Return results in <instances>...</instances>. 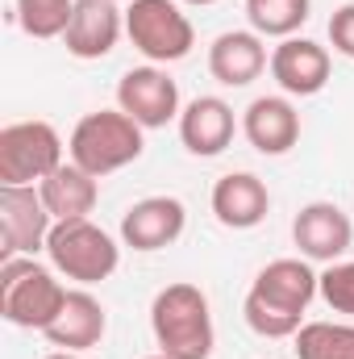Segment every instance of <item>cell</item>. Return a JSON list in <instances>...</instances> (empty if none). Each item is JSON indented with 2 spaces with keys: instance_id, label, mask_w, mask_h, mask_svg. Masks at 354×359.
<instances>
[{
  "instance_id": "obj_1",
  "label": "cell",
  "mask_w": 354,
  "mask_h": 359,
  "mask_svg": "<svg viewBox=\"0 0 354 359\" xmlns=\"http://www.w3.org/2000/svg\"><path fill=\"white\" fill-rule=\"evenodd\" d=\"M313 297H321V271L309 259H271L242 301V318L259 339H296Z\"/></svg>"
},
{
  "instance_id": "obj_2",
  "label": "cell",
  "mask_w": 354,
  "mask_h": 359,
  "mask_svg": "<svg viewBox=\"0 0 354 359\" xmlns=\"http://www.w3.org/2000/svg\"><path fill=\"white\" fill-rule=\"evenodd\" d=\"M150 330H155L159 351L171 359H208L213 355V343H217L208 297L196 284H187V280L167 284L155 297V305H150Z\"/></svg>"
},
{
  "instance_id": "obj_3",
  "label": "cell",
  "mask_w": 354,
  "mask_h": 359,
  "mask_svg": "<svg viewBox=\"0 0 354 359\" xmlns=\"http://www.w3.org/2000/svg\"><path fill=\"white\" fill-rule=\"evenodd\" d=\"M146 151V130L121 113V109H96L84 113L67 138V155L71 163H80L84 172H92L96 180L113 176L129 163H138Z\"/></svg>"
},
{
  "instance_id": "obj_4",
  "label": "cell",
  "mask_w": 354,
  "mask_h": 359,
  "mask_svg": "<svg viewBox=\"0 0 354 359\" xmlns=\"http://www.w3.org/2000/svg\"><path fill=\"white\" fill-rule=\"evenodd\" d=\"M67 305V288L38 259H4L0 264V318L21 330H46Z\"/></svg>"
},
{
  "instance_id": "obj_5",
  "label": "cell",
  "mask_w": 354,
  "mask_h": 359,
  "mask_svg": "<svg viewBox=\"0 0 354 359\" xmlns=\"http://www.w3.org/2000/svg\"><path fill=\"white\" fill-rule=\"evenodd\" d=\"M46 255L59 276L76 280V284H100L108 280L121 264V247L108 230H100L92 217L80 222H55L50 238H46Z\"/></svg>"
},
{
  "instance_id": "obj_6",
  "label": "cell",
  "mask_w": 354,
  "mask_h": 359,
  "mask_svg": "<svg viewBox=\"0 0 354 359\" xmlns=\"http://www.w3.org/2000/svg\"><path fill=\"white\" fill-rule=\"evenodd\" d=\"M125 34H129L134 50L146 63H155V67L187 59L192 46H196V29H192L187 13L179 8L176 0H129Z\"/></svg>"
},
{
  "instance_id": "obj_7",
  "label": "cell",
  "mask_w": 354,
  "mask_h": 359,
  "mask_svg": "<svg viewBox=\"0 0 354 359\" xmlns=\"http://www.w3.org/2000/svg\"><path fill=\"white\" fill-rule=\"evenodd\" d=\"M63 163V138L50 121L34 117L0 130V184H42Z\"/></svg>"
},
{
  "instance_id": "obj_8",
  "label": "cell",
  "mask_w": 354,
  "mask_h": 359,
  "mask_svg": "<svg viewBox=\"0 0 354 359\" xmlns=\"http://www.w3.org/2000/svg\"><path fill=\"white\" fill-rule=\"evenodd\" d=\"M55 217L38 192V184H0V264L46 251Z\"/></svg>"
},
{
  "instance_id": "obj_9",
  "label": "cell",
  "mask_w": 354,
  "mask_h": 359,
  "mask_svg": "<svg viewBox=\"0 0 354 359\" xmlns=\"http://www.w3.org/2000/svg\"><path fill=\"white\" fill-rule=\"evenodd\" d=\"M117 109L129 113L142 130H163L167 121H176L179 113V88L176 80L146 63V67H129L121 80H117Z\"/></svg>"
},
{
  "instance_id": "obj_10",
  "label": "cell",
  "mask_w": 354,
  "mask_h": 359,
  "mask_svg": "<svg viewBox=\"0 0 354 359\" xmlns=\"http://www.w3.org/2000/svg\"><path fill=\"white\" fill-rule=\"evenodd\" d=\"M292 243L309 264H338L351 251L354 226L334 201H309L292 222Z\"/></svg>"
},
{
  "instance_id": "obj_11",
  "label": "cell",
  "mask_w": 354,
  "mask_h": 359,
  "mask_svg": "<svg viewBox=\"0 0 354 359\" xmlns=\"http://www.w3.org/2000/svg\"><path fill=\"white\" fill-rule=\"evenodd\" d=\"M187 226V209L179 196H146V201H134L121 217V243L150 255V251H163L171 247Z\"/></svg>"
},
{
  "instance_id": "obj_12",
  "label": "cell",
  "mask_w": 354,
  "mask_h": 359,
  "mask_svg": "<svg viewBox=\"0 0 354 359\" xmlns=\"http://www.w3.org/2000/svg\"><path fill=\"white\" fill-rule=\"evenodd\" d=\"M330 50L313 38H283L271 50V80L283 96H317L330 84Z\"/></svg>"
},
{
  "instance_id": "obj_13",
  "label": "cell",
  "mask_w": 354,
  "mask_h": 359,
  "mask_svg": "<svg viewBox=\"0 0 354 359\" xmlns=\"http://www.w3.org/2000/svg\"><path fill=\"white\" fill-rule=\"evenodd\" d=\"M121 29H125V17H121V8L113 0H76V13H71L67 34H63L67 55L84 59V63L104 59V55L117 50Z\"/></svg>"
},
{
  "instance_id": "obj_14",
  "label": "cell",
  "mask_w": 354,
  "mask_h": 359,
  "mask_svg": "<svg viewBox=\"0 0 354 359\" xmlns=\"http://www.w3.org/2000/svg\"><path fill=\"white\" fill-rule=\"evenodd\" d=\"M234 130H238V117L221 96H196L179 113V142L196 159H217L234 142Z\"/></svg>"
},
{
  "instance_id": "obj_15",
  "label": "cell",
  "mask_w": 354,
  "mask_h": 359,
  "mask_svg": "<svg viewBox=\"0 0 354 359\" xmlns=\"http://www.w3.org/2000/svg\"><path fill=\"white\" fill-rule=\"evenodd\" d=\"M271 67L267 46L255 29H225L208 46V72L225 88H246Z\"/></svg>"
},
{
  "instance_id": "obj_16",
  "label": "cell",
  "mask_w": 354,
  "mask_h": 359,
  "mask_svg": "<svg viewBox=\"0 0 354 359\" xmlns=\"http://www.w3.org/2000/svg\"><path fill=\"white\" fill-rule=\"evenodd\" d=\"M242 134L259 155H288L300 142V113L288 96H255L242 113Z\"/></svg>"
},
{
  "instance_id": "obj_17",
  "label": "cell",
  "mask_w": 354,
  "mask_h": 359,
  "mask_svg": "<svg viewBox=\"0 0 354 359\" xmlns=\"http://www.w3.org/2000/svg\"><path fill=\"white\" fill-rule=\"evenodd\" d=\"M104 330H108V313H104V305H100L92 292H84V288H71L63 313H59L42 334H46L50 347L84 355V351H92V347L104 339Z\"/></svg>"
},
{
  "instance_id": "obj_18",
  "label": "cell",
  "mask_w": 354,
  "mask_h": 359,
  "mask_svg": "<svg viewBox=\"0 0 354 359\" xmlns=\"http://www.w3.org/2000/svg\"><path fill=\"white\" fill-rule=\"evenodd\" d=\"M213 213L225 230H255L271 213V192L255 172H229L213 184Z\"/></svg>"
},
{
  "instance_id": "obj_19",
  "label": "cell",
  "mask_w": 354,
  "mask_h": 359,
  "mask_svg": "<svg viewBox=\"0 0 354 359\" xmlns=\"http://www.w3.org/2000/svg\"><path fill=\"white\" fill-rule=\"evenodd\" d=\"M38 192H42V201H46V209H50L55 222H80V217H88L92 209H96V201H100V180L67 159L63 168H55L50 176L38 184Z\"/></svg>"
},
{
  "instance_id": "obj_20",
  "label": "cell",
  "mask_w": 354,
  "mask_h": 359,
  "mask_svg": "<svg viewBox=\"0 0 354 359\" xmlns=\"http://www.w3.org/2000/svg\"><path fill=\"white\" fill-rule=\"evenodd\" d=\"M313 0H246V21L259 38H296V29L309 21Z\"/></svg>"
},
{
  "instance_id": "obj_21",
  "label": "cell",
  "mask_w": 354,
  "mask_h": 359,
  "mask_svg": "<svg viewBox=\"0 0 354 359\" xmlns=\"http://www.w3.org/2000/svg\"><path fill=\"white\" fill-rule=\"evenodd\" d=\"M296 359H354V326L346 322H304L296 330Z\"/></svg>"
},
{
  "instance_id": "obj_22",
  "label": "cell",
  "mask_w": 354,
  "mask_h": 359,
  "mask_svg": "<svg viewBox=\"0 0 354 359\" xmlns=\"http://www.w3.org/2000/svg\"><path fill=\"white\" fill-rule=\"evenodd\" d=\"M13 17L17 25L29 34V38H63L67 34V21L76 13V0H13Z\"/></svg>"
},
{
  "instance_id": "obj_23",
  "label": "cell",
  "mask_w": 354,
  "mask_h": 359,
  "mask_svg": "<svg viewBox=\"0 0 354 359\" xmlns=\"http://www.w3.org/2000/svg\"><path fill=\"white\" fill-rule=\"evenodd\" d=\"M321 301H325L334 313L354 318V259L325 264V271H321Z\"/></svg>"
},
{
  "instance_id": "obj_24",
  "label": "cell",
  "mask_w": 354,
  "mask_h": 359,
  "mask_svg": "<svg viewBox=\"0 0 354 359\" xmlns=\"http://www.w3.org/2000/svg\"><path fill=\"white\" fill-rule=\"evenodd\" d=\"M330 46L342 59H354V0L334 8V17H330Z\"/></svg>"
},
{
  "instance_id": "obj_25",
  "label": "cell",
  "mask_w": 354,
  "mask_h": 359,
  "mask_svg": "<svg viewBox=\"0 0 354 359\" xmlns=\"http://www.w3.org/2000/svg\"><path fill=\"white\" fill-rule=\"evenodd\" d=\"M46 359H80V355H76V351H50Z\"/></svg>"
},
{
  "instance_id": "obj_26",
  "label": "cell",
  "mask_w": 354,
  "mask_h": 359,
  "mask_svg": "<svg viewBox=\"0 0 354 359\" xmlns=\"http://www.w3.org/2000/svg\"><path fill=\"white\" fill-rule=\"evenodd\" d=\"M183 4H200L204 8V4H217V0H183Z\"/></svg>"
},
{
  "instance_id": "obj_27",
  "label": "cell",
  "mask_w": 354,
  "mask_h": 359,
  "mask_svg": "<svg viewBox=\"0 0 354 359\" xmlns=\"http://www.w3.org/2000/svg\"><path fill=\"white\" fill-rule=\"evenodd\" d=\"M146 359H171V355H163V351H155V355H146Z\"/></svg>"
},
{
  "instance_id": "obj_28",
  "label": "cell",
  "mask_w": 354,
  "mask_h": 359,
  "mask_svg": "<svg viewBox=\"0 0 354 359\" xmlns=\"http://www.w3.org/2000/svg\"><path fill=\"white\" fill-rule=\"evenodd\" d=\"M113 4H117V0H113Z\"/></svg>"
}]
</instances>
